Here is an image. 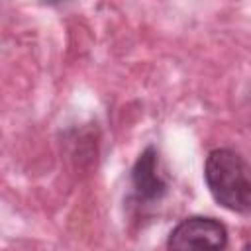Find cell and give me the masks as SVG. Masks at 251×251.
<instances>
[{"label": "cell", "instance_id": "1", "mask_svg": "<svg viewBox=\"0 0 251 251\" xmlns=\"http://www.w3.org/2000/svg\"><path fill=\"white\" fill-rule=\"evenodd\" d=\"M204 180L212 198L229 212L251 210V178L247 161L233 149H212L204 163Z\"/></svg>", "mask_w": 251, "mask_h": 251}, {"label": "cell", "instance_id": "2", "mask_svg": "<svg viewBox=\"0 0 251 251\" xmlns=\"http://www.w3.org/2000/svg\"><path fill=\"white\" fill-rule=\"evenodd\" d=\"M226 245V226L208 216H190L180 220L167 239L169 251H224Z\"/></svg>", "mask_w": 251, "mask_h": 251}, {"label": "cell", "instance_id": "3", "mask_svg": "<svg viewBox=\"0 0 251 251\" xmlns=\"http://www.w3.org/2000/svg\"><path fill=\"white\" fill-rule=\"evenodd\" d=\"M157 165H159L157 151H155V147L149 145L137 157V161H135V165L131 169V186H133V192L143 202L159 200L167 192V182L159 175Z\"/></svg>", "mask_w": 251, "mask_h": 251}, {"label": "cell", "instance_id": "4", "mask_svg": "<svg viewBox=\"0 0 251 251\" xmlns=\"http://www.w3.org/2000/svg\"><path fill=\"white\" fill-rule=\"evenodd\" d=\"M241 251H249V245H245V247H243V249H241Z\"/></svg>", "mask_w": 251, "mask_h": 251}]
</instances>
